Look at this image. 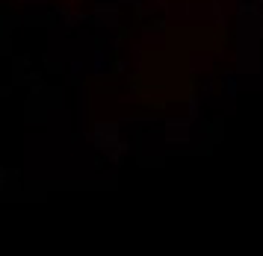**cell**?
Segmentation results:
<instances>
[{"instance_id":"1","label":"cell","mask_w":263,"mask_h":256,"mask_svg":"<svg viewBox=\"0 0 263 256\" xmlns=\"http://www.w3.org/2000/svg\"><path fill=\"white\" fill-rule=\"evenodd\" d=\"M219 82H222V94L234 100V97H237V92H239V80H237V74H234V71H222Z\"/></svg>"},{"instance_id":"2","label":"cell","mask_w":263,"mask_h":256,"mask_svg":"<svg viewBox=\"0 0 263 256\" xmlns=\"http://www.w3.org/2000/svg\"><path fill=\"white\" fill-rule=\"evenodd\" d=\"M65 3H68V6H71V3H77V0H65Z\"/></svg>"}]
</instances>
